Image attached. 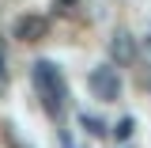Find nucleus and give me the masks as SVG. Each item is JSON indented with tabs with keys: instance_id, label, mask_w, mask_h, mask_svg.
<instances>
[{
	"instance_id": "8",
	"label": "nucleus",
	"mask_w": 151,
	"mask_h": 148,
	"mask_svg": "<svg viewBox=\"0 0 151 148\" xmlns=\"http://www.w3.org/2000/svg\"><path fill=\"white\" fill-rule=\"evenodd\" d=\"M60 4H72V0H60Z\"/></svg>"
},
{
	"instance_id": "7",
	"label": "nucleus",
	"mask_w": 151,
	"mask_h": 148,
	"mask_svg": "<svg viewBox=\"0 0 151 148\" xmlns=\"http://www.w3.org/2000/svg\"><path fill=\"white\" fill-rule=\"evenodd\" d=\"M0 87H4V72H0Z\"/></svg>"
},
{
	"instance_id": "4",
	"label": "nucleus",
	"mask_w": 151,
	"mask_h": 148,
	"mask_svg": "<svg viewBox=\"0 0 151 148\" xmlns=\"http://www.w3.org/2000/svg\"><path fill=\"white\" fill-rule=\"evenodd\" d=\"M110 57L117 61V65H129L132 57H136V46H132V34H129V31H117V34L110 38Z\"/></svg>"
},
{
	"instance_id": "3",
	"label": "nucleus",
	"mask_w": 151,
	"mask_h": 148,
	"mask_svg": "<svg viewBox=\"0 0 151 148\" xmlns=\"http://www.w3.org/2000/svg\"><path fill=\"white\" fill-rule=\"evenodd\" d=\"M49 34V19L45 15H19L15 19V38L19 42H42Z\"/></svg>"
},
{
	"instance_id": "5",
	"label": "nucleus",
	"mask_w": 151,
	"mask_h": 148,
	"mask_svg": "<svg viewBox=\"0 0 151 148\" xmlns=\"http://www.w3.org/2000/svg\"><path fill=\"white\" fill-rule=\"evenodd\" d=\"M132 129H136V122H132V118H125V122H121V125H117L113 133H117L121 141H129V137H132Z\"/></svg>"
},
{
	"instance_id": "6",
	"label": "nucleus",
	"mask_w": 151,
	"mask_h": 148,
	"mask_svg": "<svg viewBox=\"0 0 151 148\" xmlns=\"http://www.w3.org/2000/svg\"><path fill=\"white\" fill-rule=\"evenodd\" d=\"M83 125H87L91 133H106V129H102V122H94V118H87V114H83Z\"/></svg>"
},
{
	"instance_id": "2",
	"label": "nucleus",
	"mask_w": 151,
	"mask_h": 148,
	"mask_svg": "<svg viewBox=\"0 0 151 148\" xmlns=\"http://www.w3.org/2000/svg\"><path fill=\"white\" fill-rule=\"evenodd\" d=\"M87 84H91V95L98 103H113V99L121 95V76H117V69H110V65H98V69L87 76Z\"/></svg>"
},
{
	"instance_id": "1",
	"label": "nucleus",
	"mask_w": 151,
	"mask_h": 148,
	"mask_svg": "<svg viewBox=\"0 0 151 148\" xmlns=\"http://www.w3.org/2000/svg\"><path fill=\"white\" fill-rule=\"evenodd\" d=\"M34 87H38V95H42V103H45V110H60V106H64V80L57 72V65L38 61L34 65Z\"/></svg>"
}]
</instances>
